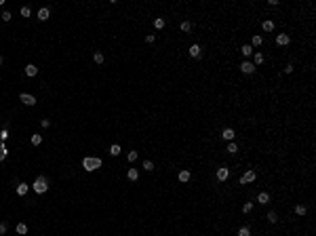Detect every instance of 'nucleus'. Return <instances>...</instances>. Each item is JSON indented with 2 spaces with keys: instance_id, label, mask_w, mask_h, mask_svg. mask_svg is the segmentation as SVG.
<instances>
[{
  "instance_id": "36",
  "label": "nucleus",
  "mask_w": 316,
  "mask_h": 236,
  "mask_svg": "<svg viewBox=\"0 0 316 236\" xmlns=\"http://www.w3.org/2000/svg\"><path fill=\"white\" fill-rule=\"evenodd\" d=\"M21 15H23V17H30V8L23 6V8H21Z\"/></svg>"
},
{
  "instance_id": "14",
  "label": "nucleus",
  "mask_w": 316,
  "mask_h": 236,
  "mask_svg": "<svg viewBox=\"0 0 316 236\" xmlns=\"http://www.w3.org/2000/svg\"><path fill=\"white\" fill-rule=\"evenodd\" d=\"M17 194H19V196H25V194H28V184H19V186H17Z\"/></svg>"
},
{
  "instance_id": "34",
  "label": "nucleus",
  "mask_w": 316,
  "mask_h": 236,
  "mask_svg": "<svg viewBox=\"0 0 316 236\" xmlns=\"http://www.w3.org/2000/svg\"><path fill=\"white\" fill-rule=\"evenodd\" d=\"M6 137H8V131H6V129H2V131H0V141H4Z\"/></svg>"
},
{
  "instance_id": "20",
  "label": "nucleus",
  "mask_w": 316,
  "mask_h": 236,
  "mask_svg": "<svg viewBox=\"0 0 316 236\" xmlns=\"http://www.w3.org/2000/svg\"><path fill=\"white\" fill-rule=\"evenodd\" d=\"M228 152H230V154H236V152H238V148H236V143L234 141L228 143Z\"/></svg>"
},
{
  "instance_id": "29",
  "label": "nucleus",
  "mask_w": 316,
  "mask_h": 236,
  "mask_svg": "<svg viewBox=\"0 0 316 236\" xmlns=\"http://www.w3.org/2000/svg\"><path fill=\"white\" fill-rule=\"evenodd\" d=\"M295 213H297V215H304V213H306V207H304V204H297V207H295Z\"/></svg>"
},
{
  "instance_id": "31",
  "label": "nucleus",
  "mask_w": 316,
  "mask_h": 236,
  "mask_svg": "<svg viewBox=\"0 0 316 236\" xmlns=\"http://www.w3.org/2000/svg\"><path fill=\"white\" fill-rule=\"evenodd\" d=\"M143 169H145V171H152V169H154L152 160H145V162H143Z\"/></svg>"
},
{
  "instance_id": "7",
  "label": "nucleus",
  "mask_w": 316,
  "mask_h": 236,
  "mask_svg": "<svg viewBox=\"0 0 316 236\" xmlns=\"http://www.w3.org/2000/svg\"><path fill=\"white\" fill-rule=\"evenodd\" d=\"M36 74H38V68L34 63H28L25 65V76H36Z\"/></svg>"
},
{
  "instance_id": "26",
  "label": "nucleus",
  "mask_w": 316,
  "mask_h": 236,
  "mask_svg": "<svg viewBox=\"0 0 316 236\" xmlns=\"http://www.w3.org/2000/svg\"><path fill=\"white\" fill-rule=\"evenodd\" d=\"M190 30H192L190 21H183V23H181V32H190Z\"/></svg>"
},
{
  "instance_id": "1",
  "label": "nucleus",
  "mask_w": 316,
  "mask_h": 236,
  "mask_svg": "<svg viewBox=\"0 0 316 236\" xmlns=\"http://www.w3.org/2000/svg\"><path fill=\"white\" fill-rule=\"evenodd\" d=\"M82 167H85V171H97V169H101V158L87 156V158L82 160Z\"/></svg>"
},
{
  "instance_id": "5",
  "label": "nucleus",
  "mask_w": 316,
  "mask_h": 236,
  "mask_svg": "<svg viewBox=\"0 0 316 236\" xmlns=\"http://www.w3.org/2000/svg\"><path fill=\"white\" fill-rule=\"evenodd\" d=\"M240 70H242L244 74H253V72H255V65H253L251 61H244V63L240 65Z\"/></svg>"
},
{
  "instance_id": "22",
  "label": "nucleus",
  "mask_w": 316,
  "mask_h": 236,
  "mask_svg": "<svg viewBox=\"0 0 316 236\" xmlns=\"http://www.w3.org/2000/svg\"><path fill=\"white\" fill-rule=\"evenodd\" d=\"M32 143L34 145H40L42 143V135H32Z\"/></svg>"
},
{
  "instance_id": "12",
  "label": "nucleus",
  "mask_w": 316,
  "mask_h": 236,
  "mask_svg": "<svg viewBox=\"0 0 316 236\" xmlns=\"http://www.w3.org/2000/svg\"><path fill=\"white\" fill-rule=\"evenodd\" d=\"M257 202H261V204H266V202H270V194H268V192H261V194L257 196Z\"/></svg>"
},
{
  "instance_id": "39",
  "label": "nucleus",
  "mask_w": 316,
  "mask_h": 236,
  "mask_svg": "<svg viewBox=\"0 0 316 236\" xmlns=\"http://www.w3.org/2000/svg\"><path fill=\"white\" fill-rule=\"evenodd\" d=\"M0 65H2V57H0Z\"/></svg>"
},
{
  "instance_id": "9",
  "label": "nucleus",
  "mask_w": 316,
  "mask_h": 236,
  "mask_svg": "<svg viewBox=\"0 0 316 236\" xmlns=\"http://www.w3.org/2000/svg\"><path fill=\"white\" fill-rule=\"evenodd\" d=\"M190 55H192V57H200V55H202V48L198 47V45H192V47H190Z\"/></svg>"
},
{
  "instance_id": "28",
  "label": "nucleus",
  "mask_w": 316,
  "mask_h": 236,
  "mask_svg": "<svg viewBox=\"0 0 316 236\" xmlns=\"http://www.w3.org/2000/svg\"><path fill=\"white\" fill-rule=\"evenodd\" d=\"M259 63H264V55L261 53H255V65H259Z\"/></svg>"
},
{
  "instance_id": "35",
  "label": "nucleus",
  "mask_w": 316,
  "mask_h": 236,
  "mask_svg": "<svg viewBox=\"0 0 316 236\" xmlns=\"http://www.w3.org/2000/svg\"><path fill=\"white\" fill-rule=\"evenodd\" d=\"M11 17H13V15H11L8 11H4V13H2V19H4V21H11Z\"/></svg>"
},
{
  "instance_id": "32",
  "label": "nucleus",
  "mask_w": 316,
  "mask_h": 236,
  "mask_svg": "<svg viewBox=\"0 0 316 236\" xmlns=\"http://www.w3.org/2000/svg\"><path fill=\"white\" fill-rule=\"evenodd\" d=\"M268 221L274 224V221H278V217H276V213H268Z\"/></svg>"
},
{
  "instance_id": "10",
  "label": "nucleus",
  "mask_w": 316,
  "mask_h": 236,
  "mask_svg": "<svg viewBox=\"0 0 316 236\" xmlns=\"http://www.w3.org/2000/svg\"><path fill=\"white\" fill-rule=\"evenodd\" d=\"M48 15H51V11H48L46 6L38 11V19H40V21H46V19H48Z\"/></svg>"
},
{
  "instance_id": "25",
  "label": "nucleus",
  "mask_w": 316,
  "mask_h": 236,
  "mask_svg": "<svg viewBox=\"0 0 316 236\" xmlns=\"http://www.w3.org/2000/svg\"><path fill=\"white\" fill-rule=\"evenodd\" d=\"M137 156H139V154H137L135 150H133V152H129V156H127V158H129V162H135V160H137Z\"/></svg>"
},
{
  "instance_id": "2",
  "label": "nucleus",
  "mask_w": 316,
  "mask_h": 236,
  "mask_svg": "<svg viewBox=\"0 0 316 236\" xmlns=\"http://www.w3.org/2000/svg\"><path fill=\"white\" fill-rule=\"evenodd\" d=\"M46 190H48V184H46L45 177H38L36 181H34V192L36 194H45Z\"/></svg>"
},
{
  "instance_id": "30",
  "label": "nucleus",
  "mask_w": 316,
  "mask_h": 236,
  "mask_svg": "<svg viewBox=\"0 0 316 236\" xmlns=\"http://www.w3.org/2000/svg\"><path fill=\"white\" fill-rule=\"evenodd\" d=\"M264 40H261V36H253V47H259Z\"/></svg>"
},
{
  "instance_id": "19",
  "label": "nucleus",
  "mask_w": 316,
  "mask_h": 236,
  "mask_svg": "<svg viewBox=\"0 0 316 236\" xmlns=\"http://www.w3.org/2000/svg\"><path fill=\"white\" fill-rule=\"evenodd\" d=\"M238 236H251V230H249L247 226H242V228L238 230Z\"/></svg>"
},
{
  "instance_id": "11",
  "label": "nucleus",
  "mask_w": 316,
  "mask_h": 236,
  "mask_svg": "<svg viewBox=\"0 0 316 236\" xmlns=\"http://www.w3.org/2000/svg\"><path fill=\"white\" fill-rule=\"evenodd\" d=\"M217 179H219V181H226L228 179V169L226 167H221V169L217 171Z\"/></svg>"
},
{
  "instance_id": "3",
  "label": "nucleus",
  "mask_w": 316,
  "mask_h": 236,
  "mask_svg": "<svg viewBox=\"0 0 316 236\" xmlns=\"http://www.w3.org/2000/svg\"><path fill=\"white\" fill-rule=\"evenodd\" d=\"M19 101H23L25 105H36V97L30 93H21L19 95Z\"/></svg>"
},
{
  "instance_id": "33",
  "label": "nucleus",
  "mask_w": 316,
  "mask_h": 236,
  "mask_svg": "<svg viewBox=\"0 0 316 236\" xmlns=\"http://www.w3.org/2000/svg\"><path fill=\"white\" fill-rule=\"evenodd\" d=\"M251 209H253V204H251V202H244V204H242V211H244V213H249Z\"/></svg>"
},
{
  "instance_id": "15",
  "label": "nucleus",
  "mask_w": 316,
  "mask_h": 236,
  "mask_svg": "<svg viewBox=\"0 0 316 236\" xmlns=\"http://www.w3.org/2000/svg\"><path fill=\"white\" fill-rule=\"evenodd\" d=\"M127 177H129L131 181H137V177H139V173H137V169H129V173H127Z\"/></svg>"
},
{
  "instance_id": "27",
  "label": "nucleus",
  "mask_w": 316,
  "mask_h": 236,
  "mask_svg": "<svg viewBox=\"0 0 316 236\" xmlns=\"http://www.w3.org/2000/svg\"><path fill=\"white\" fill-rule=\"evenodd\" d=\"M93 59H95V63H103V55H101V53H95Z\"/></svg>"
},
{
  "instance_id": "4",
  "label": "nucleus",
  "mask_w": 316,
  "mask_h": 236,
  "mask_svg": "<svg viewBox=\"0 0 316 236\" xmlns=\"http://www.w3.org/2000/svg\"><path fill=\"white\" fill-rule=\"evenodd\" d=\"M251 181H255V171H247L240 177V184H251Z\"/></svg>"
},
{
  "instance_id": "17",
  "label": "nucleus",
  "mask_w": 316,
  "mask_h": 236,
  "mask_svg": "<svg viewBox=\"0 0 316 236\" xmlns=\"http://www.w3.org/2000/svg\"><path fill=\"white\" fill-rule=\"evenodd\" d=\"M179 181H181V184L190 181V171H181V173H179Z\"/></svg>"
},
{
  "instance_id": "8",
  "label": "nucleus",
  "mask_w": 316,
  "mask_h": 236,
  "mask_svg": "<svg viewBox=\"0 0 316 236\" xmlns=\"http://www.w3.org/2000/svg\"><path fill=\"white\" fill-rule=\"evenodd\" d=\"M289 40H291V38H289L287 34H278V36H276V42H278L280 47H284V45H289Z\"/></svg>"
},
{
  "instance_id": "6",
  "label": "nucleus",
  "mask_w": 316,
  "mask_h": 236,
  "mask_svg": "<svg viewBox=\"0 0 316 236\" xmlns=\"http://www.w3.org/2000/svg\"><path fill=\"white\" fill-rule=\"evenodd\" d=\"M221 137H224L226 141H232V139L236 137V133H234V129H224V133H221Z\"/></svg>"
},
{
  "instance_id": "38",
  "label": "nucleus",
  "mask_w": 316,
  "mask_h": 236,
  "mask_svg": "<svg viewBox=\"0 0 316 236\" xmlns=\"http://www.w3.org/2000/svg\"><path fill=\"white\" fill-rule=\"evenodd\" d=\"M4 232H6V224L2 221V224H0V234H4Z\"/></svg>"
},
{
  "instance_id": "23",
  "label": "nucleus",
  "mask_w": 316,
  "mask_h": 236,
  "mask_svg": "<svg viewBox=\"0 0 316 236\" xmlns=\"http://www.w3.org/2000/svg\"><path fill=\"white\" fill-rule=\"evenodd\" d=\"M154 25H156V30H162V28H165V19H160V17H158V19L154 21Z\"/></svg>"
},
{
  "instance_id": "24",
  "label": "nucleus",
  "mask_w": 316,
  "mask_h": 236,
  "mask_svg": "<svg viewBox=\"0 0 316 236\" xmlns=\"http://www.w3.org/2000/svg\"><path fill=\"white\" fill-rule=\"evenodd\" d=\"M17 232H19V234H25V232H28V226H25V224H17Z\"/></svg>"
},
{
  "instance_id": "18",
  "label": "nucleus",
  "mask_w": 316,
  "mask_h": 236,
  "mask_svg": "<svg viewBox=\"0 0 316 236\" xmlns=\"http://www.w3.org/2000/svg\"><path fill=\"white\" fill-rule=\"evenodd\" d=\"M120 152H122V150H120V145H118V143H116V145H112V148H110V154H112V156H118V154H120Z\"/></svg>"
},
{
  "instance_id": "13",
  "label": "nucleus",
  "mask_w": 316,
  "mask_h": 236,
  "mask_svg": "<svg viewBox=\"0 0 316 236\" xmlns=\"http://www.w3.org/2000/svg\"><path fill=\"white\" fill-rule=\"evenodd\" d=\"M240 53H242L244 57H251V55H253V47H251V45H244V47L240 48Z\"/></svg>"
},
{
  "instance_id": "37",
  "label": "nucleus",
  "mask_w": 316,
  "mask_h": 236,
  "mask_svg": "<svg viewBox=\"0 0 316 236\" xmlns=\"http://www.w3.org/2000/svg\"><path fill=\"white\" fill-rule=\"evenodd\" d=\"M154 40H156L154 34H148V36H145V42H154Z\"/></svg>"
},
{
  "instance_id": "16",
  "label": "nucleus",
  "mask_w": 316,
  "mask_h": 236,
  "mask_svg": "<svg viewBox=\"0 0 316 236\" xmlns=\"http://www.w3.org/2000/svg\"><path fill=\"white\" fill-rule=\"evenodd\" d=\"M6 154H8V150H6V145H4V143L0 141V162H2V160L6 158Z\"/></svg>"
},
{
  "instance_id": "21",
  "label": "nucleus",
  "mask_w": 316,
  "mask_h": 236,
  "mask_svg": "<svg viewBox=\"0 0 316 236\" xmlns=\"http://www.w3.org/2000/svg\"><path fill=\"white\" fill-rule=\"evenodd\" d=\"M264 30H266V32H272V30H274V21H264Z\"/></svg>"
}]
</instances>
